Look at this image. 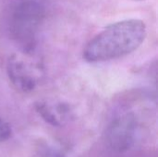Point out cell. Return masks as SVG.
<instances>
[{
    "instance_id": "cell-3",
    "label": "cell",
    "mask_w": 158,
    "mask_h": 157,
    "mask_svg": "<svg viewBox=\"0 0 158 157\" xmlns=\"http://www.w3.org/2000/svg\"><path fill=\"white\" fill-rule=\"evenodd\" d=\"M6 73L12 85L22 93H31L36 89L44 78V69L42 61L34 51H21L9 56L6 62Z\"/></svg>"
},
{
    "instance_id": "cell-2",
    "label": "cell",
    "mask_w": 158,
    "mask_h": 157,
    "mask_svg": "<svg viewBox=\"0 0 158 157\" xmlns=\"http://www.w3.org/2000/svg\"><path fill=\"white\" fill-rule=\"evenodd\" d=\"M46 17L44 0H19L10 11L8 31L21 51H34Z\"/></svg>"
},
{
    "instance_id": "cell-1",
    "label": "cell",
    "mask_w": 158,
    "mask_h": 157,
    "mask_svg": "<svg viewBox=\"0 0 158 157\" xmlns=\"http://www.w3.org/2000/svg\"><path fill=\"white\" fill-rule=\"evenodd\" d=\"M147 28L137 19L115 22L95 35L83 49V59L99 63L126 56L137 50L145 40Z\"/></svg>"
},
{
    "instance_id": "cell-4",
    "label": "cell",
    "mask_w": 158,
    "mask_h": 157,
    "mask_svg": "<svg viewBox=\"0 0 158 157\" xmlns=\"http://www.w3.org/2000/svg\"><path fill=\"white\" fill-rule=\"evenodd\" d=\"M139 132V119L132 111L118 114L109 122L105 132L107 147L118 154L129 152L135 144Z\"/></svg>"
},
{
    "instance_id": "cell-6",
    "label": "cell",
    "mask_w": 158,
    "mask_h": 157,
    "mask_svg": "<svg viewBox=\"0 0 158 157\" xmlns=\"http://www.w3.org/2000/svg\"><path fill=\"white\" fill-rule=\"evenodd\" d=\"M12 135L11 127L9 124L0 116V143L6 142Z\"/></svg>"
},
{
    "instance_id": "cell-7",
    "label": "cell",
    "mask_w": 158,
    "mask_h": 157,
    "mask_svg": "<svg viewBox=\"0 0 158 157\" xmlns=\"http://www.w3.org/2000/svg\"><path fill=\"white\" fill-rule=\"evenodd\" d=\"M139 1H142V0H139Z\"/></svg>"
},
{
    "instance_id": "cell-5",
    "label": "cell",
    "mask_w": 158,
    "mask_h": 157,
    "mask_svg": "<svg viewBox=\"0 0 158 157\" xmlns=\"http://www.w3.org/2000/svg\"><path fill=\"white\" fill-rule=\"evenodd\" d=\"M36 111L42 118L53 126H60L62 121L69 113V109L66 105H49L47 103H38L35 105Z\"/></svg>"
}]
</instances>
